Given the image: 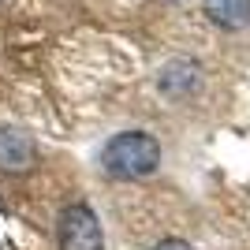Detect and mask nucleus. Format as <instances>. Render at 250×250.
Instances as JSON below:
<instances>
[{
    "instance_id": "nucleus-4",
    "label": "nucleus",
    "mask_w": 250,
    "mask_h": 250,
    "mask_svg": "<svg viewBox=\"0 0 250 250\" xmlns=\"http://www.w3.org/2000/svg\"><path fill=\"white\" fill-rule=\"evenodd\" d=\"M157 86H161L165 97H190L202 86V67L194 60H172V63H165Z\"/></svg>"
},
{
    "instance_id": "nucleus-2",
    "label": "nucleus",
    "mask_w": 250,
    "mask_h": 250,
    "mask_svg": "<svg viewBox=\"0 0 250 250\" xmlns=\"http://www.w3.org/2000/svg\"><path fill=\"white\" fill-rule=\"evenodd\" d=\"M56 243H60V250H104L97 213L86 202H71L56 220Z\"/></svg>"
},
{
    "instance_id": "nucleus-3",
    "label": "nucleus",
    "mask_w": 250,
    "mask_h": 250,
    "mask_svg": "<svg viewBox=\"0 0 250 250\" xmlns=\"http://www.w3.org/2000/svg\"><path fill=\"white\" fill-rule=\"evenodd\" d=\"M38 165V142L19 127L0 124V172L4 176H26Z\"/></svg>"
},
{
    "instance_id": "nucleus-6",
    "label": "nucleus",
    "mask_w": 250,
    "mask_h": 250,
    "mask_svg": "<svg viewBox=\"0 0 250 250\" xmlns=\"http://www.w3.org/2000/svg\"><path fill=\"white\" fill-rule=\"evenodd\" d=\"M153 250H194V247H190L187 239H161Z\"/></svg>"
},
{
    "instance_id": "nucleus-5",
    "label": "nucleus",
    "mask_w": 250,
    "mask_h": 250,
    "mask_svg": "<svg viewBox=\"0 0 250 250\" xmlns=\"http://www.w3.org/2000/svg\"><path fill=\"white\" fill-rule=\"evenodd\" d=\"M209 22H217L220 30H243L250 26V0H202Z\"/></svg>"
},
{
    "instance_id": "nucleus-1",
    "label": "nucleus",
    "mask_w": 250,
    "mask_h": 250,
    "mask_svg": "<svg viewBox=\"0 0 250 250\" xmlns=\"http://www.w3.org/2000/svg\"><path fill=\"white\" fill-rule=\"evenodd\" d=\"M161 165V142L149 131H120L101 146V168L112 179H146Z\"/></svg>"
}]
</instances>
